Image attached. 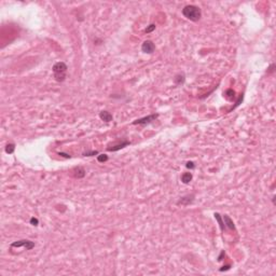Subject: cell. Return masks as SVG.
<instances>
[{
  "label": "cell",
  "instance_id": "cell-1",
  "mask_svg": "<svg viewBox=\"0 0 276 276\" xmlns=\"http://www.w3.org/2000/svg\"><path fill=\"white\" fill-rule=\"evenodd\" d=\"M182 15L191 22H199L202 18V11L199 7L194 5H189L182 9Z\"/></svg>",
  "mask_w": 276,
  "mask_h": 276
},
{
  "label": "cell",
  "instance_id": "cell-2",
  "mask_svg": "<svg viewBox=\"0 0 276 276\" xmlns=\"http://www.w3.org/2000/svg\"><path fill=\"white\" fill-rule=\"evenodd\" d=\"M67 65L64 62H58L53 66V73L54 78L57 82H64L66 77H67Z\"/></svg>",
  "mask_w": 276,
  "mask_h": 276
},
{
  "label": "cell",
  "instance_id": "cell-3",
  "mask_svg": "<svg viewBox=\"0 0 276 276\" xmlns=\"http://www.w3.org/2000/svg\"><path fill=\"white\" fill-rule=\"evenodd\" d=\"M159 118V113H152V115H148V117H144V118H140V119H137L135 121H133L132 124L133 125H147L152 123L153 121Z\"/></svg>",
  "mask_w": 276,
  "mask_h": 276
},
{
  "label": "cell",
  "instance_id": "cell-4",
  "mask_svg": "<svg viewBox=\"0 0 276 276\" xmlns=\"http://www.w3.org/2000/svg\"><path fill=\"white\" fill-rule=\"evenodd\" d=\"M35 242L29 241V239H20V241L13 242L11 244V248H18V247H25L27 250H30L35 247Z\"/></svg>",
  "mask_w": 276,
  "mask_h": 276
},
{
  "label": "cell",
  "instance_id": "cell-5",
  "mask_svg": "<svg viewBox=\"0 0 276 276\" xmlns=\"http://www.w3.org/2000/svg\"><path fill=\"white\" fill-rule=\"evenodd\" d=\"M155 50V45L151 40H146L141 44V51L146 54H152Z\"/></svg>",
  "mask_w": 276,
  "mask_h": 276
},
{
  "label": "cell",
  "instance_id": "cell-6",
  "mask_svg": "<svg viewBox=\"0 0 276 276\" xmlns=\"http://www.w3.org/2000/svg\"><path fill=\"white\" fill-rule=\"evenodd\" d=\"M194 201V194H188L184 196L180 197V200L177 202V205H182V206H187V205L191 204Z\"/></svg>",
  "mask_w": 276,
  "mask_h": 276
},
{
  "label": "cell",
  "instance_id": "cell-7",
  "mask_svg": "<svg viewBox=\"0 0 276 276\" xmlns=\"http://www.w3.org/2000/svg\"><path fill=\"white\" fill-rule=\"evenodd\" d=\"M129 144H131V142H129L128 140H124V141H122L121 144H113V146H112V147H108L107 150L108 151H112V152L119 151V150L127 147V146H129Z\"/></svg>",
  "mask_w": 276,
  "mask_h": 276
},
{
  "label": "cell",
  "instance_id": "cell-8",
  "mask_svg": "<svg viewBox=\"0 0 276 276\" xmlns=\"http://www.w3.org/2000/svg\"><path fill=\"white\" fill-rule=\"evenodd\" d=\"M222 219H223V222H224V226H226L228 229L232 230V231H236V228H235V224H234L233 220L230 218L228 215H224L222 216Z\"/></svg>",
  "mask_w": 276,
  "mask_h": 276
},
{
  "label": "cell",
  "instance_id": "cell-9",
  "mask_svg": "<svg viewBox=\"0 0 276 276\" xmlns=\"http://www.w3.org/2000/svg\"><path fill=\"white\" fill-rule=\"evenodd\" d=\"M99 118L102 121H104V122H111L112 120H113V117H112V115L110 113L109 111H107V110H102V111L99 112Z\"/></svg>",
  "mask_w": 276,
  "mask_h": 276
},
{
  "label": "cell",
  "instance_id": "cell-10",
  "mask_svg": "<svg viewBox=\"0 0 276 276\" xmlns=\"http://www.w3.org/2000/svg\"><path fill=\"white\" fill-rule=\"evenodd\" d=\"M72 173H73V177H75V178L80 179V178H83V177L85 176V173L86 172H85V169L83 168V167L78 166L72 170Z\"/></svg>",
  "mask_w": 276,
  "mask_h": 276
},
{
  "label": "cell",
  "instance_id": "cell-11",
  "mask_svg": "<svg viewBox=\"0 0 276 276\" xmlns=\"http://www.w3.org/2000/svg\"><path fill=\"white\" fill-rule=\"evenodd\" d=\"M192 178H193V176H192L191 173H183L181 176V181L183 182V183L188 184L192 180Z\"/></svg>",
  "mask_w": 276,
  "mask_h": 276
},
{
  "label": "cell",
  "instance_id": "cell-12",
  "mask_svg": "<svg viewBox=\"0 0 276 276\" xmlns=\"http://www.w3.org/2000/svg\"><path fill=\"white\" fill-rule=\"evenodd\" d=\"M214 216H215V219H216L217 221H218V223H219V226H220V229H221V231H223V230H224V222H223V219H222V217L220 216V214H218V213H215Z\"/></svg>",
  "mask_w": 276,
  "mask_h": 276
},
{
  "label": "cell",
  "instance_id": "cell-13",
  "mask_svg": "<svg viewBox=\"0 0 276 276\" xmlns=\"http://www.w3.org/2000/svg\"><path fill=\"white\" fill-rule=\"evenodd\" d=\"M174 81H175V83H176L177 85H180V84H182V83L184 82V75L183 73H179V75H177L176 77H175V79H174Z\"/></svg>",
  "mask_w": 276,
  "mask_h": 276
},
{
  "label": "cell",
  "instance_id": "cell-14",
  "mask_svg": "<svg viewBox=\"0 0 276 276\" xmlns=\"http://www.w3.org/2000/svg\"><path fill=\"white\" fill-rule=\"evenodd\" d=\"M15 150V144H8L5 146V153L8 154H12Z\"/></svg>",
  "mask_w": 276,
  "mask_h": 276
},
{
  "label": "cell",
  "instance_id": "cell-15",
  "mask_svg": "<svg viewBox=\"0 0 276 276\" xmlns=\"http://www.w3.org/2000/svg\"><path fill=\"white\" fill-rule=\"evenodd\" d=\"M108 159H109V157H108L107 154H104V153H102V154H98V155H97V161L99 162V163H104V162H107V161H108Z\"/></svg>",
  "mask_w": 276,
  "mask_h": 276
},
{
  "label": "cell",
  "instance_id": "cell-16",
  "mask_svg": "<svg viewBox=\"0 0 276 276\" xmlns=\"http://www.w3.org/2000/svg\"><path fill=\"white\" fill-rule=\"evenodd\" d=\"M83 155H84V157H95V155H98V151H96V150L85 151V152H83Z\"/></svg>",
  "mask_w": 276,
  "mask_h": 276
},
{
  "label": "cell",
  "instance_id": "cell-17",
  "mask_svg": "<svg viewBox=\"0 0 276 276\" xmlns=\"http://www.w3.org/2000/svg\"><path fill=\"white\" fill-rule=\"evenodd\" d=\"M155 27H157V26H155V24H150V25L148 26L147 28H146L144 32H146V34H150V32H152L154 29H155Z\"/></svg>",
  "mask_w": 276,
  "mask_h": 276
},
{
  "label": "cell",
  "instance_id": "cell-18",
  "mask_svg": "<svg viewBox=\"0 0 276 276\" xmlns=\"http://www.w3.org/2000/svg\"><path fill=\"white\" fill-rule=\"evenodd\" d=\"M29 222H30V224L34 226H37L38 224H39V220H38L37 218H35V217H31L30 220H29Z\"/></svg>",
  "mask_w": 276,
  "mask_h": 276
},
{
  "label": "cell",
  "instance_id": "cell-19",
  "mask_svg": "<svg viewBox=\"0 0 276 276\" xmlns=\"http://www.w3.org/2000/svg\"><path fill=\"white\" fill-rule=\"evenodd\" d=\"M186 167L187 168H189V169H194L195 168V164H194L193 162H187Z\"/></svg>",
  "mask_w": 276,
  "mask_h": 276
},
{
  "label": "cell",
  "instance_id": "cell-20",
  "mask_svg": "<svg viewBox=\"0 0 276 276\" xmlns=\"http://www.w3.org/2000/svg\"><path fill=\"white\" fill-rule=\"evenodd\" d=\"M58 155H60V157H66V159H70L71 157V155L70 154H67V153H64V152H58Z\"/></svg>",
  "mask_w": 276,
  "mask_h": 276
}]
</instances>
